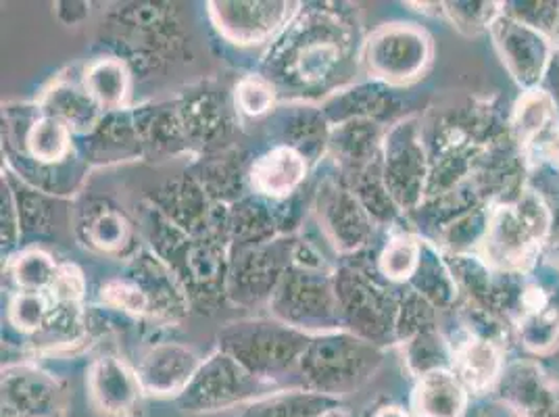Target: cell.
Listing matches in <instances>:
<instances>
[{
  "mask_svg": "<svg viewBox=\"0 0 559 417\" xmlns=\"http://www.w3.org/2000/svg\"><path fill=\"white\" fill-rule=\"evenodd\" d=\"M357 57V22L338 4H311L282 29L261 75L276 86L278 96L320 98L350 82Z\"/></svg>",
  "mask_w": 559,
  "mask_h": 417,
  "instance_id": "1",
  "label": "cell"
},
{
  "mask_svg": "<svg viewBox=\"0 0 559 417\" xmlns=\"http://www.w3.org/2000/svg\"><path fill=\"white\" fill-rule=\"evenodd\" d=\"M554 236V213L533 186L492 203L489 226L476 255L492 272L531 274Z\"/></svg>",
  "mask_w": 559,
  "mask_h": 417,
  "instance_id": "2",
  "label": "cell"
},
{
  "mask_svg": "<svg viewBox=\"0 0 559 417\" xmlns=\"http://www.w3.org/2000/svg\"><path fill=\"white\" fill-rule=\"evenodd\" d=\"M378 366L380 350L372 343L350 332H324L311 336L301 357V389L338 398L368 382Z\"/></svg>",
  "mask_w": 559,
  "mask_h": 417,
  "instance_id": "3",
  "label": "cell"
},
{
  "mask_svg": "<svg viewBox=\"0 0 559 417\" xmlns=\"http://www.w3.org/2000/svg\"><path fill=\"white\" fill-rule=\"evenodd\" d=\"M219 341V350L228 353L257 378L276 382L282 373L299 370L311 336L280 320H251L228 325Z\"/></svg>",
  "mask_w": 559,
  "mask_h": 417,
  "instance_id": "4",
  "label": "cell"
},
{
  "mask_svg": "<svg viewBox=\"0 0 559 417\" xmlns=\"http://www.w3.org/2000/svg\"><path fill=\"white\" fill-rule=\"evenodd\" d=\"M280 391L282 386L276 382L257 378L228 353L217 350L201 364L187 391L178 396V407L187 414H213Z\"/></svg>",
  "mask_w": 559,
  "mask_h": 417,
  "instance_id": "5",
  "label": "cell"
},
{
  "mask_svg": "<svg viewBox=\"0 0 559 417\" xmlns=\"http://www.w3.org/2000/svg\"><path fill=\"white\" fill-rule=\"evenodd\" d=\"M270 302L280 322L304 332L320 330L324 334L343 325L334 278L316 267L290 263Z\"/></svg>",
  "mask_w": 559,
  "mask_h": 417,
  "instance_id": "6",
  "label": "cell"
},
{
  "mask_svg": "<svg viewBox=\"0 0 559 417\" xmlns=\"http://www.w3.org/2000/svg\"><path fill=\"white\" fill-rule=\"evenodd\" d=\"M435 45L418 24L380 25L366 43L364 63L376 82L407 86L418 82L432 63Z\"/></svg>",
  "mask_w": 559,
  "mask_h": 417,
  "instance_id": "7",
  "label": "cell"
},
{
  "mask_svg": "<svg viewBox=\"0 0 559 417\" xmlns=\"http://www.w3.org/2000/svg\"><path fill=\"white\" fill-rule=\"evenodd\" d=\"M334 290L343 325L350 334L380 345L396 338L399 299L361 270L343 267L334 274Z\"/></svg>",
  "mask_w": 559,
  "mask_h": 417,
  "instance_id": "8",
  "label": "cell"
},
{
  "mask_svg": "<svg viewBox=\"0 0 559 417\" xmlns=\"http://www.w3.org/2000/svg\"><path fill=\"white\" fill-rule=\"evenodd\" d=\"M382 180L401 211H416L426 201L430 159L416 117L395 123L382 140Z\"/></svg>",
  "mask_w": 559,
  "mask_h": 417,
  "instance_id": "9",
  "label": "cell"
},
{
  "mask_svg": "<svg viewBox=\"0 0 559 417\" xmlns=\"http://www.w3.org/2000/svg\"><path fill=\"white\" fill-rule=\"evenodd\" d=\"M495 50L522 91L540 88L551 65L556 45L551 36L520 24L506 13L489 29Z\"/></svg>",
  "mask_w": 559,
  "mask_h": 417,
  "instance_id": "10",
  "label": "cell"
},
{
  "mask_svg": "<svg viewBox=\"0 0 559 417\" xmlns=\"http://www.w3.org/2000/svg\"><path fill=\"white\" fill-rule=\"evenodd\" d=\"M295 2H210L217 32L240 47L263 45L276 38L299 13Z\"/></svg>",
  "mask_w": 559,
  "mask_h": 417,
  "instance_id": "11",
  "label": "cell"
},
{
  "mask_svg": "<svg viewBox=\"0 0 559 417\" xmlns=\"http://www.w3.org/2000/svg\"><path fill=\"white\" fill-rule=\"evenodd\" d=\"M2 416L66 417V389L36 366H7L2 370Z\"/></svg>",
  "mask_w": 559,
  "mask_h": 417,
  "instance_id": "12",
  "label": "cell"
},
{
  "mask_svg": "<svg viewBox=\"0 0 559 417\" xmlns=\"http://www.w3.org/2000/svg\"><path fill=\"white\" fill-rule=\"evenodd\" d=\"M316 211L322 230L338 251L350 253L370 242L373 219L347 186L326 180L318 190Z\"/></svg>",
  "mask_w": 559,
  "mask_h": 417,
  "instance_id": "13",
  "label": "cell"
},
{
  "mask_svg": "<svg viewBox=\"0 0 559 417\" xmlns=\"http://www.w3.org/2000/svg\"><path fill=\"white\" fill-rule=\"evenodd\" d=\"M290 255L293 247L282 251L276 242L236 249L228 270V295L238 302L272 299L280 279L290 265Z\"/></svg>",
  "mask_w": 559,
  "mask_h": 417,
  "instance_id": "14",
  "label": "cell"
},
{
  "mask_svg": "<svg viewBox=\"0 0 559 417\" xmlns=\"http://www.w3.org/2000/svg\"><path fill=\"white\" fill-rule=\"evenodd\" d=\"M495 393L518 417H559V382L535 361L506 366Z\"/></svg>",
  "mask_w": 559,
  "mask_h": 417,
  "instance_id": "15",
  "label": "cell"
},
{
  "mask_svg": "<svg viewBox=\"0 0 559 417\" xmlns=\"http://www.w3.org/2000/svg\"><path fill=\"white\" fill-rule=\"evenodd\" d=\"M444 338L453 353L451 370L460 376L469 394L483 396L495 391L506 370V347L472 334L464 324L455 336Z\"/></svg>",
  "mask_w": 559,
  "mask_h": 417,
  "instance_id": "16",
  "label": "cell"
},
{
  "mask_svg": "<svg viewBox=\"0 0 559 417\" xmlns=\"http://www.w3.org/2000/svg\"><path fill=\"white\" fill-rule=\"evenodd\" d=\"M88 394L94 409L107 417H132L142 403L136 370L116 355H103L88 371Z\"/></svg>",
  "mask_w": 559,
  "mask_h": 417,
  "instance_id": "17",
  "label": "cell"
},
{
  "mask_svg": "<svg viewBox=\"0 0 559 417\" xmlns=\"http://www.w3.org/2000/svg\"><path fill=\"white\" fill-rule=\"evenodd\" d=\"M201 368L199 357L178 343H159L148 348L134 368L144 394L180 396Z\"/></svg>",
  "mask_w": 559,
  "mask_h": 417,
  "instance_id": "18",
  "label": "cell"
},
{
  "mask_svg": "<svg viewBox=\"0 0 559 417\" xmlns=\"http://www.w3.org/2000/svg\"><path fill=\"white\" fill-rule=\"evenodd\" d=\"M73 130L59 117L47 116L40 107L22 130V159L29 176L40 169H59L73 155ZM29 176L25 180H29Z\"/></svg>",
  "mask_w": 559,
  "mask_h": 417,
  "instance_id": "19",
  "label": "cell"
},
{
  "mask_svg": "<svg viewBox=\"0 0 559 417\" xmlns=\"http://www.w3.org/2000/svg\"><path fill=\"white\" fill-rule=\"evenodd\" d=\"M307 169L309 162L297 148L278 144L253 163L249 178L261 196L278 201L297 192L307 178Z\"/></svg>",
  "mask_w": 559,
  "mask_h": 417,
  "instance_id": "20",
  "label": "cell"
},
{
  "mask_svg": "<svg viewBox=\"0 0 559 417\" xmlns=\"http://www.w3.org/2000/svg\"><path fill=\"white\" fill-rule=\"evenodd\" d=\"M472 394L453 370H437L419 376L412 396L414 417H464Z\"/></svg>",
  "mask_w": 559,
  "mask_h": 417,
  "instance_id": "21",
  "label": "cell"
},
{
  "mask_svg": "<svg viewBox=\"0 0 559 417\" xmlns=\"http://www.w3.org/2000/svg\"><path fill=\"white\" fill-rule=\"evenodd\" d=\"M558 123V105L543 88L520 94L508 121L513 142L524 155H528Z\"/></svg>",
  "mask_w": 559,
  "mask_h": 417,
  "instance_id": "22",
  "label": "cell"
},
{
  "mask_svg": "<svg viewBox=\"0 0 559 417\" xmlns=\"http://www.w3.org/2000/svg\"><path fill=\"white\" fill-rule=\"evenodd\" d=\"M409 288L432 302L439 311L455 309V302L462 297L447 259L430 240H421L418 270L409 279Z\"/></svg>",
  "mask_w": 559,
  "mask_h": 417,
  "instance_id": "23",
  "label": "cell"
},
{
  "mask_svg": "<svg viewBox=\"0 0 559 417\" xmlns=\"http://www.w3.org/2000/svg\"><path fill=\"white\" fill-rule=\"evenodd\" d=\"M40 109L47 116L59 117L70 126L73 132H93L98 119L100 107L86 91L84 82H59L43 98Z\"/></svg>",
  "mask_w": 559,
  "mask_h": 417,
  "instance_id": "24",
  "label": "cell"
},
{
  "mask_svg": "<svg viewBox=\"0 0 559 417\" xmlns=\"http://www.w3.org/2000/svg\"><path fill=\"white\" fill-rule=\"evenodd\" d=\"M82 82L103 111H121V105L126 103L130 91V70L128 63L119 57L94 59L84 70Z\"/></svg>",
  "mask_w": 559,
  "mask_h": 417,
  "instance_id": "25",
  "label": "cell"
},
{
  "mask_svg": "<svg viewBox=\"0 0 559 417\" xmlns=\"http://www.w3.org/2000/svg\"><path fill=\"white\" fill-rule=\"evenodd\" d=\"M338 405L341 401L334 396L290 389L255 401L238 417H320Z\"/></svg>",
  "mask_w": 559,
  "mask_h": 417,
  "instance_id": "26",
  "label": "cell"
},
{
  "mask_svg": "<svg viewBox=\"0 0 559 417\" xmlns=\"http://www.w3.org/2000/svg\"><path fill=\"white\" fill-rule=\"evenodd\" d=\"M178 117H180L185 136L192 144L205 146L217 136H222L226 130L224 105H219L215 100V96L210 93H201L192 98H187L178 109Z\"/></svg>",
  "mask_w": 559,
  "mask_h": 417,
  "instance_id": "27",
  "label": "cell"
},
{
  "mask_svg": "<svg viewBox=\"0 0 559 417\" xmlns=\"http://www.w3.org/2000/svg\"><path fill=\"white\" fill-rule=\"evenodd\" d=\"M403 355L407 368L416 378L430 371L451 370L453 366L451 345L439 327L421 332L418 336L405 341Z\"/></svg>",
  "mask_w": 559,
  "mask_h": 417,
  "instance_id": "28",
  "label": "cell"
},
{
  "mask_svg": "<svg viewBox=\"0 0 559 417\" xmlns=\"http://www.w3.org/2000/svg\"><path fill=\"white\" fill-rule=\"evenodd\" d=\"M61 305L63 301H59L50 288L40 293H17L9 309V320L24 334L43 336Z\"/></svg>",
  "mask_w": 559,
  "mask_h": 417,
  "instance_id": "29",
  "label": "cell"
},
{
  "mask_svg": "<svg viewBox=\"0 0 559 417\" xmlns=\"http://www.w3.org/2000/svg\"><path fill=\"white\" fill-rule=\"evenodd\" d=\"M518 341L533 355H549L559 347V307L549 305L522 315L515 324Z\"/></svg>",
  "mask_w": 559,
  "mask_h": 417,
  "instance_id": "30",
  "label": "cell"
},
{
  "mask_svg": "<svg viewBox=\"0 0 559 417\" xmlns=\"http://www.w3.org/2000/svg\"><path fill=\"white\" fill-rule=\"evenodd\" d=\"M421 238L409 233L395 234L378 257V272L393 284H409L418 270Z\"/></svg>",
  "mask_w": 559,
  "mask_h": 417,
  "instance_id": "31",
  "label": "cell"
},
{
  "mask_svg": "<svg viewBox=\"0 0 559 417\" xmlns=\"http://www.w3.org/2000/svg\"><path fill=\"white\" fill-rule=\"evenodd\" d=\"M443 13L453 27L466 36L489 32L492 24L503 15V2L492 0H466L443 2Z\"/></svg>",
  "mask_w": 559,
  "mask_h": 417,
  "instance_id": "32",
  "label": "cell"
},
{
  "mask_svg": "<svg viewBox=\"0 0 559 417\" xmlns=\"http://www.w3.org/2000/svg\"><path fill=\"white\" fill-rule=\"evenodd\" d=\"M439 327V309L426 301L416 290H407L399 299V315H396V341L405 343L421 332Z\"/></svg>",
  "mask_w": 559,
  "mask_h": 417,
  "instance_id": "33",
  "label": "cell"
},
{
  "mask_svg": "<svg viewBox=\"0 0 559 417\" xmlns=\"http://www.w3.org/2000/svg\"><path fill=\"white\" fill-rule=\"evenodd\" d=\"M59 267L55 259L40 251V249H29L13 261V279L20 288V293H40L48 290L52 282L57 279Z\"/></svg>",
  "mask_w": 559,
  "mask_h": 417,
  "instance_id": "34",
  "label": "cell"
},
{
  "mask_svg": "<svg viewBox=\"0 0 559 417\" xmlns=\"http://www.w3.org/2000/svg\"><path fill=\"white\" fill-rule=\"evenodd\" d=\"M128 222L116 208H100L86 226L88 242L98 251H117L128 238Z\"/></svg>",
  "mask_w": 559,
  "mask_h": 417,
  "instance_id": "35",
  "label": "cell"
},
{
  "mask_svg": "<svg viewBox=\"0 0 559 417\" xmlns=\"http://www.w3.org/2000/svg\"><path fill=\"white\" fill-rule=\"evenodd\" d=\"M234 96H236V107L240 114L261 117L274 107V103L278 98V91L263 75H247L238 82Z\"/></svg>",
  "mask_w": 559,
  "mask_h": 417,
  "instance_id": "36",
  "label": "cell"
},
{
  "mask_svg": "<svg viewBox=\"0 0 559 417\" xmlns=\"http://www.w3.org/2000/svg\"><path fill=\"white\" fill-rule=\"evenodd\" d=\"M503 13L520 24L551 36L559 17V0H513L503 2Z\"/></svg>",
  "mask_w": 559,
  "mask_h": 417,
  "instance_id": "37",
  "label": "cell"
},
{
  "mask_svg": "<svg viewBox=\"0 0 559 417\" xmlns=\"http://www.w3.org/2000/svg\"><path fill=\"white\" fill-rule=\"evenodd\" d=\"M103 302H107L111 309H119L123 313H132L136 318L153 315V307L144 290L132 278L111 279L100 290Z\"/></svg>",
  "mask_w": 559,
  "mask_h": 417,
  "instance_id": "38",
  "label": "cell"
},
{
  "mask_svg": "<svg viewBox=\"0 0 559 417\" xmlns=\"http://www.w3.org/2000/svg\"><path fill=\"white\" fill-rule=\"evenodd\" d=\"M22 234L17 199L7 180H2V247H15Z\"/></svg>",
  "mask_w": 559,
  "mask_h": 417,
  "instance_id": "39",
  "label": "cell"
},
{
  "mask_svg": "<svg viewBox=\"0 0 559 417\" xmlns=\"http://www.w3.org/2000/svg\"><path fill=\"white\" fill-rule=\"evenodd\" d=\"M531 153L538 155V163H545L549 169H554L558 174L559 178V123L545 139L536 144Z\"/></svg>",
  "mask_w": 559,
  "mask_h": 417,
  "instance_id": "40",
  "label": "cell"
},
{
  "mask_svg": "<svg viewBox=\"0 0 559 417\" xmlns=\"http://www.w3.org/2000/svg\"><path fill=\"white\" fill-rule=\"evenodd\" d=\"M540 88L545 91V93L549 94L551 98H554V103L558 105L559 109V50L556 48V52H554V59H551V65H549V70H547V75H545V80H543V84H540Z\"/></svg>",
  "mask_w": 559,
  "mask_h": 417,
  "instance_id": "41",
  "label": "cell"
},
{
  "mask_svg": "<svg viewBox=\"0 0 559 417\" xmlns=\"http://www.w3.org/2000/svg\"><path fill=\"white\" fill-rule=\"evenodd\" d=\"M506 405L501 401L497 403H469L464 417H506Z\"/></svg>",
  "mask_w": 559,
  "mask_h": 417,
  "instance_id": "42",
  "label": "cell"
},
{
  "mask_svg": "<svg viewBox=\"0 0 559 417\" xmlns=\"http://www.w3.org/2000/svg\"><path fill=\"white\" fill-rule=\"evenodd\" d=\"M372 417H414V414L401 405H384V407L376 409Z\"/></svg>",
  "mask_w": 559,
  "mask_h": 417,
  "instance_id": "43",
  "label": "cell"
},
{
  "mask_svg": "<svg viewBox=\"0 0 559 417\" xmlns=\"http://www.w3.org/2000/svg\"><path fill=\"white\" fill-rule=\"evenodd\" d=\"M320 417H357L349 409H345V407H332V409H328L326 414H322Z\"/></svg>",
  "mask_w": 559,
  "mask_h": 417,
  "instance_id": "44",
  "label": "cell"
},
{
  "mask_svg": "<svg viewBox=\"0 0 559 417\" xmlns=\"http://www.w3.org/2000/svg\"><path fill=\"white\" fill-rule=\"evenodd\" d=\"M551 253H554V257H556V263L559 265V238L558 240H554V242H551Z\"/></svg>",
  "mask_w": 559,
  "mask_h": 417,
  "instance_id": "45",
  "label": "cell"
},
{
  "mask_svg": "<svg viewBox=\"0 0 559 417\" xmlns=\"http://www.w3.org/2000/svg\"><path fill=\"white\" fill-rule=\"evenodd\" d=\"M551 40H554V45H556V48L559 50V17L558 24H556V29H554V34H551Z\"/></svg>",
  "mask_w": 559,
  "mask_h": 417,
  "instance_id": "46",
  "label": "cell"
},
{
  "mask_svg": "<svg viewBox=\"0 0 559 417\" xmlns=\"http://www.w3.org/2000/svg\"><path fill=\"white\" fill-rule=\"evenodd\" d=\"M2 417H9V416H2Z\"/></svg>",
  "mask_w": 559,
  "mask_h": 417,
  "instance_id": "47",
  "label": "cell"
}]
</instances>
